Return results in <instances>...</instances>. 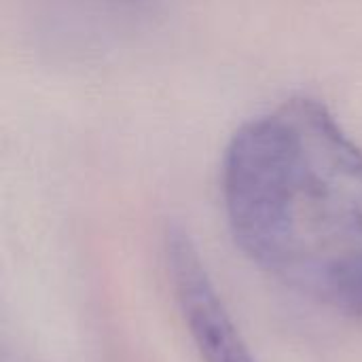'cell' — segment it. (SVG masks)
I'll return each mask as SVG.
<instances>
[{
  "label": "cell",
  "instance_id": "obj_2",
  "mask_svg": "<svg viewBox=\"0 0 362 362\" xmlns=\"http://www.w3.org/2000/svg\"><path fill=\"white\" fill-rule=\"evenodd\" d=\"M165 261L180 314L202 361L257 362L185 231L168 233Z\"/></svg>",
  "mask_w": 362,
  "mask_h": 362
},
{
  "label": "cell",
  "instance_id": "obj_1",
  "mask_svg": "<svg viewBox=\"0 0 362 362\" xmlns=\"http://www.w3.org/2000/svg\"><path fill=\"white\" fill-rule=\"evenodd\" d=\"M223 199L261 272L362 318V148L325 104L293 98L248 121L225 155Z\"/></svg>",
  "mask_w": 362,
  "mask_h": 362
},
{
  "label": "cell",
  "instance_id": "obj_3",
  "mask_svg": "<svg viewBox=\"0 0 362 362\" xmlns=\"http://www.w3.org/2000/svg\"><path fill=\"white\" fill-rule=\"evenodd\" d=\"M104 8L112 13H123V15H134L146 11L155 0H98Z\"/></svg>",
  "mask_w": 362,
  "mask_h": 362
}]
</instances>
